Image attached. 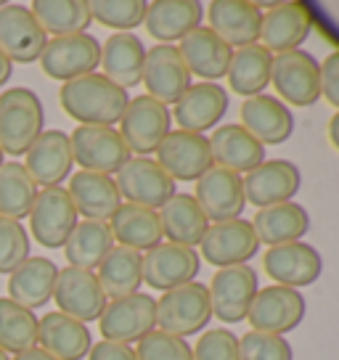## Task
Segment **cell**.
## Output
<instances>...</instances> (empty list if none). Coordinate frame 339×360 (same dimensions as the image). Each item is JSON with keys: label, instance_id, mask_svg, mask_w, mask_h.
Listing matches in <instances>:
<instances>
[{"label": "cell", "instance_id": "6da1fadb", "mask_svg": "<svg viewBox=\"0 0 339 360\" xmlns=\"http://www.w3.org/2000/svg\"><path fill=\"white\" fill-rule=\"evenodd\" d=\"M58 101H61V109L79 124L114 127L130 98H127V90L117 88L112 79L93 72V75L64 82L58 90Z\"/></svg>", "mask_w": 339, "mask_h": 360}, {"label": "cell", "instance_id": "7a4b0ae2", "mask_svg": "<svg viewBox=\"0 0 339 360\" xmlns=\"http://www.w3.org/2000/svg\"><path fill=\"white\" fill-rule=\"evenodd\" d=\"M43 103L30 88H11L0 93V151L24 157L43 133Z\"/></svg>", "mask_w": 339, "mask_h": 360}, {"label": "cell", "instance_id": "3957f363", "mask_svg": "<svg viewBox=\"0 0 339 360\" xmlns=\"http://www.w3.org/2000/svg\"><path fill=\"white\" fill-rule=\"evenodd\" d=\"M212 318L207 286L199 281H188L175 286L159 297L157 302V326L170 337L186 339L207 328Z\"/></svg>", "mask_w": 339, "mask_h": 360}, {"label": "cell", "instance_id": "277c9868", "mask_svg": "<svg viewBox=\"0 0 339 360\" xmlns=\"http://www.w3.org/2000/svg\"><path fill=\"white\" fill-rule=\"evenodd\" d=\"M72 159L88 172L112 175L130 162V148L122 141L120 130L114 127H93V124H77L69 135Z\"/></svg>", "mask_w": 339, "mask_h": 360}, {"label": "cell", "instance_id": "5b68a950", "mask_svg": "<svg viewBox=\"0 0 339 360\" xmlns=\"http://www.w3.org/2000/svg\"><path fill=\"white\" fill-rule=\"evenodd\" d=\"M37 61L51 79L69 82V79L93 75L101 67V43L88 32L53 37L48 40Z\"/></svg>", "mask_w": 339, "mask_h": 360}, {"label": "cell", "instance_id": "8992f818", "mask_svg": "<svg viewBox=\"0 0 339 360\" xmlns=\"http://www.w3.org/2000/svg\"><path fill=\"white\" fill-rule=\"evenodd\" d=\"M271 82L276 93L292 106H313L321 96V64L307 51L276 53L271 64Z\"/></svg>", "mask_w": 339, "mask_h": 360}, {"label": "cell", "instance_id": "52a82bcc", "mask_svg": "<svg viewBox=\"0 0 339 360\" xmlns=\"http://www.w3.org/2000/svg\"><path fill=\"white\" fill-rule=\"evenodd\" d=\"M98 328L106 342H120V345L141 342L157 328V300L141 292L112 300L106 302L98 318Z\"/></svg>", "mask_w": 339, "mask_h": 360}, {"label": "cell", "instance_id": "ba28073f", "mask_svg": "<svg viewBox=\"0 0 339 360\" xmlns=\"http://www.w3.org/2000/svg\"><path fill=\"white\" fill-rule=\"evenodd\" d=\"M170 109L165 103L154 101L151 96H136L124 106L122 117H120V135L127 143L130 154L136 151L141 157L154 154L159 143L165 141L170 133Z\"/></svg>", "mask_w": 339, "mask_h": 360}, {"label": "cell", "instance_id": "9c48e42d", "mask_svg": "<svg viewBox=\"0 0 339 360\" xmlns=\"http://www.w3.org/2000/svg\"><path fill=\"white\" fill-rule=\"evenodd\" d=\"M75 225H77V210L69 199L67 188L53 186L37 191L30 210V228L40 247L61 249L67 244L69 233L75 231Z\"/></svg>", "mask_w": 339, "mask_h": 360}, {"label": "cell", "instance_id": "30bf717a", "mask_svg": "<svg viewBox=\"0 0 339 360\" xmlns=\"http://www.w3.org/2000/svg\"><path fill=\"white\" fill-rule=\"evenodd\" d=\"M302 318H305V297L297 289L279 286V283L257 289L247 313L252 331H265L279 337L300 326Z\"/></svg>", "mask_w": 339, "mask_h": 360}, {"label": "cell", "instance_id": "8fae6325", "mask_svg": "<svg viewBox=\"0 0 339 360\" xmlns=\"http://www.w3.org/2000/svg\"><path fill=\"white\" fill-rule=\"evenodd\" d=\"M117 191L127 204L146 207V210H162L175 196V180L170 178L165 169L157 165V159L136 157L130 159L120 172H117Z\"/></svg>", "mask_w": 339, "mask_h": 360}, {"label": "cell", "instance_id": "7c38bea8", "mask_svg": "<svg viewBox=\"0 0 339 360\" xmlns=\"http://www.w3.org/2000/svg\"><path fill=\"white\" fill-rule=\"evenodd\" d=\"M202 257L220 268H234V265H247L249 259L257 255L260 241L249 220H223V223H212L207 228L202 238Z\"/></svg>", "mask_w": 339, "mask_h": 360}, {"label": "cell", "instance_id": "4fadbf2b", "mask_svg": "<svg viewBox=\"0 0 339 360\" xmlns=\"http://www.w3.org/2000/svg\"><path fill=\"white\" fill-rule=\"evenodd\" d=\"M257 273L249 265H234L220 268L212 276V283L207 286L212 315H217L223 323H238L249 313V304L257 294Z\"/></svg>", "mask_w": 339, "mask_h": 360}, {"label": "cell", "instance_id": "5bb4252c", "mask_svg": "<svg viewBox=\"0 0 339 360\" xmlns=\"http://www.w3.org/2000/svg\"><path fill=\"white\" fill-rule=\"evenodd\" d=\"M48 45V34L37 24L32 11L19 3H3L0 6V51L8 61L32 64L40 58Z\"/></svg>", "mask_w": 339, "mask_h": 360}, {"label": "cell", "instance_id": "9a60e30c", "mask_svg": "<svg viewBox=\"0 0 339 360\" xmlns=\"http://www.w3.org/2000/svg\"><path fill=\"white\" fill-rule=\"evenodd\" d=\"M146 96L159 103H178L186 90L191 88V72L183 64L178 45H154L146 51L143 61V77Z\"/></svg>", "mask_w": 339, "mask_h": 360}, {"label": "cell", "instance_id": "2e32d148", "mask_svg": "<svg viewBox=\"0 0 339 360\" xmlns=\"http://www.w3.org/2000/svg\"><path fill=\"white\" fill-rule=\"evenodd\" d=\"M53 300L58 304V313L75 318L79 323L98 321L106 307V294L93 270L64 268L58 270Z\"/></svg>", "mask_w": 339, "mask_h": 360}, {"label": "cell", "instance_id": "e0dca14e", "mask_svg": "<svg viewBox=\"0 0 339 360\" xmlns=\"http://www.w3.org/2000/svg\"><path fill=\"white\" fill-rule=\"evenodd\" d=\"M157 165L172 180H199L212 167L210 141L186 130H170L157 148Z\"/></svg>", "mask_w": 339, "mask_h": 360}, {"label": "cell", "instance_id": "ac0fdd59", "mask_svg": "<svg viewBox=\"0 0 339 360\" xmlns=\"http://www.w3.org/2000/svg\"><path fill=\"white\" fill-rule=\"evenodd\" d=\"M193 199L202 207V212L207 214V220H212V223L236 220L247 207L241 175L231 172V169L215 167V165L196 180Z\"/></svg>", "mask_w": 339, "mask_h": 360}, {"label": "cell", "instance_id": "d6986e66", "mask_svg": "<svg viewBox=\"0 0 339 360\" xmlns=\"http://www.w3.org/2000/svg\"><path fill=\"white\" fill-rule=\"evenodd\" d=\"M241 183H244L247 204L265 210L273 204L292 202V196L300 191L302 175L289 159H271V162L265 159L260 167L247 172V178H241Z\"/></svg>", "mask_w": 339, "mask_h": 360}, {"label": "cell", "instance_id": "ffe728a7", "mask_svg": "<svg viewBox=\"0 0 339 360\" xmlns=\"http://www.w3.org/2000/svg\"><path fill=\"white\" fill-rule=\"evenodd\" d=\"M262 265H265V273L273 278V283L300 292L302 286L318 281V276L324 270V259H321L316 247H310L305 241H292V244L268 249Z\"/></svg>", "mask_w": 339, "mask_h": 360}, {"label": "cell", "instance_id": "44dd1931", "mask_svg": "<svg viewBox=\"0 0 339 360\" xmlns=\"http://www.w3.org/2000/svg\"><path fill=\"white\" fill-rule=\"evenodd\" d=\"M313 30V11L305 3H276L262 13L260 45L271 53L297 51Z\"/></svg>", "mask_w": 339, "mask_h": 360}, {"label": "cell", "instance_id": "7402d4cb", "mask_svg": "<svg viewBox=\"0 0 339 360\" xmlns=\"http://www.w3.org/2000/svg\"><path fill=\"white\" fill-rule=\"evenodd\" d=\"M24 157H27L24 169L30 172L34 186H43V188H53L58 183H64L75 165L69 135L64 130H43Z\"/></svg>", "mask_w": 339, "mask_h": 360}, {"label": "cell", "instance_id": "603a6c76", "mask_svg": "<svg viewBox=\"0 0 339 360\" xmlns=\"http://www.w3.org/2000/svg\"><path fill=\"white\" fill-rule=\"evenodd\" d=\"M199 255L178 244H157L143 255V283L165 294L175 286H183L196 278Z\"/></svg>", "mask_w": 339, "mask_h": 360}, {"label": "cell", "instance_id": "cb8c5ba5", "mask_svg": "<svg viewBox=\"0 0 339 360\" xmlns=\"http://www.w3.org/2000/svg\"><path fill=\"white\" fill-rule=\"evenodd\" d=\"M67 193L77 214H82L85 220H96V223H109L114 212L122 207L117 183L112 180V175H101V172H88V169L75 172L69 180Z\"/></svg>", "mask_w": 339, "mask_h": 360}, {"label": "cell", "instance_id": "d4e9b609", "mask_svg": "<svg viewBox=\"0 0 339 360\" xmlns=\"http://www.w3.org/2000/svg\"><path fill=\"white\" fill-rule=\"evenodd\" d=\"M228 112V93L217 82H196L183 93L172 120L181 124V130L186 133L202 135L204 130H212L223 114Z\"/></svg>", "mask_w": 339, "mask_h": 360}, {"label": "cell", "instance_id": "484cf974", "mask_svg": "<svg viewBox=\"0 0 339 360\" xmlns=\"http://www.w3.org/2000/svg\"><path fill=\"white\" fill-rule=\"evenodd\" d=\"M210 30L231 48H244L260 40L262 11L249 0H215L210 6Z\"/></svg>", "mask_w": 339, "mask_h": 360}, {"label": "cell", "instance_id": "4316f807", "mask_svg": "<svg viewBox=\"0 0 339 360\" xmlns=\"http://www.w3.org/2000/svg\"><path fill=\"white\" fill-rule=\"evenodd\" d=\"M183 64L191 75L202 77L204 82H217L228 75V64L234 56V48L223 43L210 27H196L178 45Z\"/></svg>", "mask_w": 339, "mask_h": 360}, {"label": "cell", "instance_id": "83f0119b", "mask_svg": "<svg viewBox=\"0 0 339 360\" xmlns=\"http://www.w3.org/2000/svg\"><path fill=\"white\" fill-rule=\"evenodd\" d=\"M37 347L56 360H82L88 358L93 339L85 323L53 310L37 321Z\"/></svg>", "mask_w": 339, "mask_h": 360}, {"label": "cell", "instance_id": "f1b7e54d", "mask_svg": "<svg viewBox=\"0 0 339 360\" xmlns=\"http://www.w3.org/2000/svg\"><path fill=\"white\" fill-rule=\"evenodd\" d=\"M241 127L252 138H257L262 146L265 143H286L294 133V117L289 106L279 101L276 96H255L244 98L241 103Z\"/></svg>", "mask_w": 339, "mask_h": 360}, {"label": "cell", "instance_id": "f546056e", "mask_svg": "<svg viewBox=\"0 0 339 360\" xmlns=\"http://www.w3.org/2000/svg\"><path fill=\"white\" fill-rule=\"evenodd\" d=\"M210 141V151H212V165L231 172H252L265 162V146L257 138L241 127V124H220Z\"/></svg>", "mask_w": 339, "mask_h": 360}, {"label": "cell", "instance_id": "4dcf8cb0", "mask_svg": "<svg viewBox=\"0 0 339 360\" xmlns=\"http://www.w3.org/2000/svg\"><path fill=\"white\" fill-rule=\"evenodd\" d=\"M146 45L133 32H114L101 45V67L103 77L112 79L117 88H136L143 77Z\"/></svg>", "mask_w": 339, "mask_h": 360}, {"label": "cell", "instance_id": "1f68e13d", "mask_svg": "<svg viewBox=\"0 0 339 360\" xmlns=\"http://www.w3.org/2000/svg\"><path fill=\"white\" fill-rule=\"evenodd\" d=\"M58 278V268L48 257H27L8 276V300L22 304L27 310H40L51 302L53 286Z\"/></svg>", "mask_w": 339, "mask_h": 360}, {"label": "cell", "instance_id": "d6a6232c", "mask_svg": "<svg viewBox=\"0 0 339 360\" xmlns=\"http://www.w3.org/2000/svg\"><path fill=\"white\" fill-rule=\"evenodd\" d=\"M202 3L196 0H157L146 8L143 24L159 45H172L202 27Z\"/></svg>", "mask_w": 339, "mask_h": 360}, {"label": "cell", "instance_id": "836d02e7", "mask_svg": "<svg viewBox=\"0 0 339 360\" xmlns=\"http://www.w3.org/2000/svg\"><path fill=\"white\" fill-rule=\"evenodd\" d=\"M159 223H162V236L170 238V244L178 247H199L204 233L210 228L207 214L196 204L191 193H175L167 204L159 210Z\"/></svg>", "mask_w": 339, "mask_h": 360}, {"label": "cell", "instance_id": "e575fe53", "mask_svg": "<svg viewBox=\"0 0 339 360\" xmlns=\"http://www.w3.org/2000/svg\"><path fill=\"white\" fill-rule=\"evenodd\" d=\"M252 228L257 233V241L265 247H281V244H292L307 233L310 228V214L305 212V207L294 202L273 204L265 207L255 214Z\"/></svg>", "mask_w": 339, "mask_h": 360}, {"label": "cell", "instance_id": "d590c367", "mask_svg": "<svg viewBox=\"0 0 339 360\" xmlns=\"http://www.w3.org/2000/svg\"><path fill=\"white\" fill-rule=\"evenodd\" d=\"M271 64L273 53L265 51L260 43L236 48L228 64V85L236 96L244 98L262 96V90L271 85Z\"/></svg>", "mask_w": 339, "mask_h": 360}, {"label": "cell", "instance_id": "8d00e7d4", "mask_svg": "<svg viewBox=\"0 0 339 360\" xmlns=\"http://www.w3.org/2000/svg\"><path fill=\"white\" fill-rule=\"evenodd\" d=\"M112 236L120 247L136 249V252H148L157 244H162V223L159 212L136 207V204H122L114 217L109 220Z\"/></svg>", "mask_w": 339, "mask_h": 360}, {"label": "cell", "instance_id": "74e56055", "mask_svg": "<svg viewBox=\"0 0 339 360\" xmlns=\"http://www.w3.org/2000/svg\"><path fill=\"white\" fill-rule=\"evenodd\" d=\"M96 278L106 297H112V300L130 297L143 283V255L127 247H112V252L98 265Z\"/></svg>", "mask_w": 339, "mask_h": 360}, {"label": "cell", "instance_id": "f35d334b", "mask_svg": "<svg viewBox=\"0 0 339 360\" xmlns=\"http://www.w3.org/2000/svg\"><path fill=\"white\" fill-rule=\"evenodd\" d=\"M114 236L109 223H96V220H82L75 225V231L69 233L64 244V257L69 268L93 270L103 262V257L112 252Z\"/></svg>", "mask_w": 339, "mask_h": 360}, {"label": "cell", "instance_id": "ab89813d", "mask_svg": "<svg viewBox=\"0 0 339 360\" xmlns=\"http://www.w3.org/2000/svg\"><path fill=\"white\" fill-rule=\"evenodd\" d=\"M30 11L43 27V32L53 37L88 32L93 22L85 0H34Z\"/></svg>", "mask_w": 339, "mask_h": 360}, {"label": "cell", "instance_id": "60d3db41", "mask_svg": "<svg viewBox=\"0 0 339 360\" xmlns=\"http://www.w3.org/2000/svg\"><path fill=\"white\" fill-rule=\"evenodd\" d=\"M34 196H37V186L22 162H3V167H0V214L11 217V220L30 217Z\"/></svg>", "mask_w": 339, "mask_h": 360}, {"label": "cell", "instance_id": "b9f144b4", "mask_svg": "<svg viewBox=\"0 0 339 360\" xmlns=\"http://www.w3.org/2000/svg\"><path fill=\"white\" fill-rule=\"evenodd\" d=\"M37 345V318L32 310L16 304L8 297H0V349L24 352Z\"/></svg>", "mask_w": 339, "mask_h": 360}, {"label": "cell", "instance_id": "7bdbcfd3", "mask_svg": "<svg viewBox=\"0 0 339 360\" xmlns=\"http://www.w3.org/2000/svg\"><path fill=\"white\" fill-rule=\"evenodd\" d=\"M88 8H91L93 22L103 24L114 32H130L143 24L148 3L143 0H91Z\"/></svg>", "mask_w": 339, "mask_h": 360}, {"label": "cell", "instance_id": "ee69618b", "mask_svg": "<svg viewBox=\"0 0 339 360\" xmlns=\"http://www.w3.org/2000/svg\"><path fill=\"white\" fill-rule=\"evenodd\" d=\"M30 257V233L19 220L0 214V273L11 276Z\"/></svg>", "mask_w": 339, "mask_h": 360}, {"label": "cell", "instance_id": "f6af8a7d", "mask_svg": "<svg viewBox=\"0 0 339 360\" xmlns=\"http://www.w3.org/2000/svg\"><path fill=\"white\" fill-rule=\"evenodd\" d=\"M238 358L241 360H292V345L286 337L247 331L238 339Z\"/></svg>", "mask_w": 339, "mask_h": 360}, {"label": "cell", "instance_id": "bcb514c9", "mask_svg": "<svg viewBox=\"0 0 339 360\" xmlns=\"http://www.w3.org/2000/svg\"><path fill=\"white\" fill-rule=\"evenodd\" d=\"M138 360H193V349L186 339L170 337L165 331H151L138 342Z\"/></svg>", "mask_w": 339, "mask_h": 360}, {"label": "cell", "instance_id": "7dc6e473", "mask_svg": "<svg viewBox=\"0 0 339 360\" xmlns=\"http://www.w3.org/2000/svg\"><path fill=\"white\" fill-rule=\"evenodd\" d=\"M193 360H241L236 334L228 328L204 331L193 347Z\"/></svg>", "mask_w": 339, "mask_h": 360}, {"label": "cell", "instance_id": "c3c4849f", "mask_svg": "<svg viewBox=\"0 0 339 360\" xmlns=\"http://www.w3.org/2000/svg\"><path fill=\"white\" fill-rule=\"evenodd\" d=\"M321 96L339 112V51L328 53L321 64Z\"/></svg>", "mask_w": 339, "mask_h": 360}, {"label": "cell", "instance_id": "681fc988", "mask_svg": "<svg viewBox=\"0 0 339 360\" xmlns=\"http://www.w3.org/2000/svg\"><path fill=\"white\" fill-rule=\"evenodd\" d=\"M88 360H138L136 349L130 345H120V342H98L93 345L88 352Z\"/></svg>", "mask_w": 339, "mask_h": 360}, {"label": "cell", "instance_id": "f907efd6", "mask_svg": "<svg viewBox=\"0 0 339 360\" xmlns=\"http://www.w3.org/2000/svg\"><path fill=\"white\" fill-rule=\"evenodd\" d=\"M11 360H56V358H53V355H48L46 349H40L37 345H34V347L24 349V352H16Z\"/></svg>", "mask_w": 339, "mask_h": 360}, {"label": "cell", "instance_id": "816d5d0a", "mask_svg": "<svg viewBox=\"0 0 339 360\" xmlns=\"http://www.w3.org/2000/svg\"><path fill=\"white\" fill-rule=\"evenodd\" d=\"M11 72H13V64L8 61V58H6V53L0 51V85H6V82H8Z\"/></svg>", "mask_w": 339, "mask_h": 360}, {"label": "cell", "instance_id": "f5cc1de1", "mask_svg": "<svg viewBox=\"0 0 339 360\" xmlns=\"http://www.w3.org/2000/svg\"><path fill=\"white\" fill-rule=\"evenodd\" d=\"M328 141H331V146L339 151V112L331 117V122H328Z\"/></svg>", "mask_w": 339, "mask_h": 360}, {"label": "cell", "instance_id": "db71d44e", "mask_svg": "<svg viewBox=\"0 0 339 360\" xmlns=\"http://www.w3.org/2000/svg\"><path fill=\"white\" fill-rule=\"evenodd\" d=\"M0 360H11V358H8V355H6V352H3V349H0Z\"/></svg>", "mask_w": 339, "mask_h": 360}, {"label": "cell", "instance_id": "11a10c76", "mask_svg": "<svg viewBox=\"0 0 339 360\" xmlns=\"http://www.w3.org/2000/svg\"><path fill=\"white\" fill-rule=\"evenodd\" d=\"M3 162H6V154H3V151H0V167H3Z\"/></svg>", "mask_w": 339, "mask_h": 360}]
</instances>
